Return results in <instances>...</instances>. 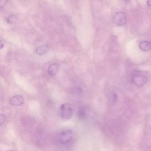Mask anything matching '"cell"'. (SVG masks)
I'll return each instance as SVG.
<instances>
[{
	"instance_id": "cell-13",
	"label": "cell",
	"mask_w": 151,
	"mask_h": 151,
	"mask_svg": "<svg viewBox=\"0 0 151 151\" xmlns=\"http://www.w3.org/2000/svg\"><path fill=\"white\" fill-rule=\"evenodd\" d=\"M113 100V103H116L118 101V96L116 93H114L112 96Z\"/></svg>"
},
{
	"instance_id": "cell-8",
	"label": "cell",
	"mask_w": 151,
	"mask_h": 151,
	"mask_svg": "<svg viewBox=\"0 0 151 151\" xmlns=\"http://www.w3.org/2000/svg\"><path fill=\"white\" fill-rule=\"evenodd\" d=\"M49 47L48 45H43L38 47L35 50V53L38 55H43L48 51Z\"/></svg>"
},
{
	"instance_id": "cell-5",
	"label": "cell",
	"mask_w": 151,
	"mask_h": 151,
	"mask_svg": "<svg viewBox=\"0 0 151 151\" xmlns=\"http://www.w3.org/2000/svg\"><path fill=\"white\" fill-rule=\"evenodd\" d=\"M147 81V77L138 74L134 76L133 78V82L137 87H142Z\"/></svg>"
},
{
	"instance_id": "cell-16",
	"label": "cell",
	"mask_w": 151,
	"mask_h": 151,
	"mask_svg": "<svg viewBox=\"0 0 151 151\" xmlns=\"http://www.w3.org/2000/svg\"><path fill=\"white\" fill-rule=\"evenodd\" d=\"M122 1L125 2H128L130 1L131 0H122Z\"/></svg>"
},
{
	"instance_id": "cell-12",
	"label": "cell",
	"mask_w": 151,
	"mask_h": 151,
	"mask_svg": "<svg viewBox=\"0 0 151 151\" xmlns=\"http://www.w3.org/2000/svg\"><path fill=\"white\" fill-rule=\"evenodd\" d=\"M16 17L14 16H10L8 19V21L10 23H12L14 22V20H15Z\"/></svg>"
},
{
	"instance_id": "cell-9",
	"label": "cell",
	"mask_w": 151,
	"mask_h": 151,
	"mask_svg": "<svg viewBox=\"0 0 151 151\" xmlns=\"http://www.w3.org/2000/svg\"><path fill=\"white\" fill-rule=\"evenodd\" d=\"M77 116L79 119H84L87 117V109L85 107H81L78 110Z\"/></svg>"
},
{
	"instance_id": "cell-4",
	"label": "cell",
	"mask_w": 151,
	"mask_h": 151,
	"mask_svg": "<svg viewBox=\"0 0 151 151\" xmlns=\"http://www.w3.org/2000/svg\"><path fill=\"white\" fill-rule=\"evenodd\" d=\"M10 104L15 106H20L24 104L25 99L21 95H16L11 98L9 100Z\"/></svg>"
},
{
	"instance_id": "cell-3",
	"label": "cell",
	"mask_w": 151,
	"mask_h": 151,
	"mask_svg": "<svg viewBox=\"0 0 151 151\" xmlns=\"http://www.w3.org/2000/svg\"><path fill=\"white\" fill-rule=\"evenodd\" d=\"M114 22L118 26L125 25L126 22V17L125 13L122 12H117L114 16Z\"/></svg>"
},
{
	"instance_id": "cell-15",
	"label": "cell",
	"mask_w": 151,
	"mask_h": 151,
	"mask_svg": "<svg viewBox=\"0 0 151 151\" xmlns=\"http://www.w3.org/2000/svg\"><path fill=\"white\" fill-rule=\"evenodd\" d=\"M1 49L2 48H3L4 47V44H3L2 43V42H1Z\"/></svg>"
},
{
	"instance_id": "cell-7",
	"label": "cell",
	"mask_w": 151,
	"mask_h": 151,
	"mask_svg": "<svg viewBox=\"0 0 151 151\" xmlns=\"http://www.w3.org/2000/svg\"><path fill=\"white\" fill-rule=\"evenodd\" d=\"M139 47L144 52L150 51L151 50V42L147 41H142L139 43Z\"/></svg>"
},
{
	"instance_id": "cell-17",
	"label": "cell",
	"mask_w": 151,
	"mask_h": 151,
	"mask_svg": "<svg viewBox=\"0 0 151 151\" xmlns=\"http://www.w3.org/2000/svg\"><path fill=\"white\" fill-rule=\"evenodd\" d=\"M12 151V150H9V151Z\"/></svg>"
},
{
	"instance_id": "cell-2",
	"label": "cell",
	"mask_w": 151,
	"mask_h": 151,
	"mask_svg": "<svg viewBox=\"0 0 151 151\" xmlns=\"http://www.w3.org/2000/svg\"><path fill=\"white\" fill-rule=\"evenodd\" d=\"M73 132L71 129H66L61 131L58 135V141L62 145L68 143L72 138Z\"/></svg>"
},
{
	"instance_id": "cell-11",
	"label": "cell",
	"mask_w": 151,
	"mask_h": 151,
	"mask_svg": "<svg viewBox=\"0 0 151 151\" xmlns=\"http://www.w3.org/2000/svg\"><path fill=\"white\" fill-rule=\"evenodd\" d=\"M8 0H1L0 1V8L1 9L2 8L4 7V5L6 4Z\"/></svg>"
},
{
	"instance_id": "cell-10",
	"label": "cell",
	"mask_w": 151,
	"mask_h": 151,
	"mask_svg": "<svg viewBox=\"0 0 151 151\" xmlns=\"http://www.w3.org/2000/svg\"><path fill=\"white\" fill-rule=\"evenodd\" d=\"M6 117L4 114H1L0 116V122H1V126L3 124L4 122H5Z\"/></svg>"
},
{
	"instance_id": "cell-6",
	"label": "cell",
	"mask_w": 151,
	"mask_h": 151,
	"mask_svg": "<svg viewBox=\"0 0 151 151\" xmlns=\"http://www.w3.org/2000/svg\"><path fill=\"white\" fill-rule=\"evenodd\" d=\"M59 65L57 63H53L50 65L48 69V73L51 76H54L57 74L59 69Z\"/></svg>"
},
{
	"instance_id": "cell-1",
	"label": "cell",
	"mask_w": 151,
	"mask_h": 151,
	"mask_svg": "<svg viewBox=\"0 0 151 151\" xmlns=\"http://www.w3.org/2000/svg\"><path fill=\"white\" fill-rule=\"evenodd\" d=\"M73 107L69 103H65L61 105L59 108V114L61 119L64 120H69L73 115Z\"/></svg>"
},
{
	"instance_id": "cell-14",
	"label": "cell",
	"mask_w": 151,
	"mask_h": 151,
	"mask_svg": "<svg viewBox=\"0 0 151 151\" xmlns=\"http://www.w3.org/2000/svg\"><path fill=\"white\" fill-rule=\"evenodd\" d=\"M147 4L149 6L151 7V0H147Z\"/></svg>"
}]
</instances>
